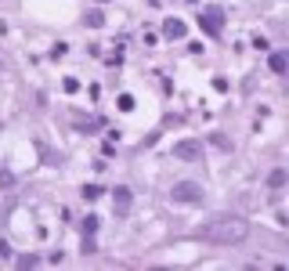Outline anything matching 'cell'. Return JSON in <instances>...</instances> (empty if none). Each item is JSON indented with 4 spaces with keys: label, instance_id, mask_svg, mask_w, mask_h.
<instances>
[{
    "label": "cell",
    "instance_id": "52a82bcc",
    "mask_svg": "<svg viewBox=\"0 0 289 271\" xmlns=\"http://www.w3.org/2000/svg\"><path fill=\"white\" fill-rule=\"evenodd\" d=\"M268 65H271V72H275V76H282V72L289 69V55H285V51H275V55L268 58Z\"/></svg>",
    "mask_w": 289,
    "mask_h": 271
},
{
    "label": "cell",
    "instance_id": "9c48e42d",
    "mask_svg": "<svg viewBox=\"0 0 289 271\" xmlns=\"http://www.w3.org/2000/svg\"><path fill=\"white\" fill-rule=\"evenodd\" d=\"M87 25H91V29H101V25H105V15H101V11H87Z\"/></svg>",
    "mask_w": 289,
    "mask_h": 271
},
{
    "label": "cell",
    "instance_id": "7c38bea8",
    "mask_svg": "<svg viewBox=\"0 0 289 271\" xmlns=\"http://www.w3.org/2000/svg\"><path fill=\"white\" fill-rule=\"evenodd\" d=\"M98 231V217L91 213V217H84V235H94Z\"/></svg>",
    "mask_w": 289,
    "mask_h": 271
},
{
    "label": "cell",
    "instance_id": "277c9868",
    "mask_svg": "<svg viewBox=\"0 0 289 271\" xmlns=\"http://www.w3.org/2000/svg\"><path fill=\"white\" fill-rule=\"evenodd\" d=\"M130 206H134V192H130L127 184L112 188V210H116L119 217H127V213H130Z\"/></svg>",
    "mask_w": 289,
    "mask_h": 271
},
{
    "label": "cell",
    "instance_id": "4fadbf2b",
    "mask_svg": "<svg viewBox=\"0 0 289 271\" xmlns=\"http://www.w3.org/2000/svg\"><path fill=\"white\" fill-rule=\"evenodd\" d=\"M36 264H40V260H36L33 253H25V257H18V267H36Z\"/></svg>",
    "mask_w": 289,
    "mask_h": 271
},
{
    "label": "cell",
    "instance_id": "2e32d148",
    "mask_svg": "<svg viewBox=\"0 0 289 271\" xmlns=\"http://www.w3.org/2000/svg\"><path fill=\"white\" fill-rule=\"evenodd\" d=\"M0 257H11V246H8L4 239H0Z\"/></svg>",
    "mask_w": 289,
    "mask_h": 271
},
{
    "label": "cell",
    "instance_id": "6da1fadb",
    "mask_svg": "<svg viewBox=\"0 0 289 271\" xmlns=\"http://www.w3.org/2000/svg\"><path fill=\"white\" fill-rule=\"evenodd\" d=\"M246 235H250V221L239 217V213H221V217H210L206 224L195 228V239L217 242V246H235Z\"/></svg>",
    "mask_w": 289,
    "mask_h": 271
},
{
    "label": "cell",
    "instance_id": "8fae6325",
    "mask_svg": "<svg viewBox=\"0 0 289 271\" xmlns=\"http://www.w3.org/2000/svg\"><path fill=\"white\" fill-rule=\"evenodd\" d=\"M116 105H119V112H134V98H130V94H119Z\"/></svg>",
    "mask_w": 289,
    "mask_h": 271
},
{
    "label": "cell",
    "instance_id": "5b68a950",
    "mask_svg": "<svg viewBox=\"0 0 289 271\" xmlns=\"http://www.w3.org/2000/svg\"><path fill=\"white\" fill-rule=\"evenodd\" d=\"M174 159H185V163H195V159H202V141H177L174 145Z\"/></svg>",
    "mask_w": 289,
    "mask_h": 271
},
{
    "label": "cell",
    "instance_id": "5bb4252c",
    "mask_svg": "<svg viewBox=\"0 0 289 271\" xmlns=\"http://www.w3.org/2000/svg\"><path fill=\"white\" fill-rule=\"evenodd\" d=\"M0 184L11 188V184H15V174H11V170H0Z\"/></svg>",
    "mask_w": 289,
    "mask_h": 271
},
{
    "label": "cell",
    "instance_id": "9a60e30c",
    "mask_svg": "<svg viewBox=\"0 0 289 271\" xmlns=\"http://www.w3.org/2000/svg\"><path fill=\"white\" fill-rule=\"evenodd\" d=\"M84 253H98V246H94V239H91V235H84Z\"/></svg>",
    "mask_w": 289,
    "mask_h": 271
},
{
    "label": "cell",
    "instance_id": "e0dca14e",
    "mask_svg": "<svg viewBox=\"0 0 289 271\" xmlns=\"http://www.w3.org/2000/svg\"><path fill=\"white\" fill-rule=\"evenodd\" d=\"M192 4H195V0H192Z\"/></svg>",
    "mask_w": 289,
    "mask_h": 271
},
{
    "label": "cell",
    "instance_id": "30bf717a",
    "mask_svg": "<svg viewBox=\"0 0 289 271\" xmlns=\"http://www.w3.org/2000/svg\"><path fill=\"white\" fill-rule=\"evenodd\" d=\"M101 192H105L101 184H84V199H91V203H94V199L101 196Z\"/></svg>",
    "mask_w": 289,
    "mask_h": 271
},
{
    "label": "cell",
    "instance_id": "ba28073f",
    "mask_svg": "<svg viewBox=\"0 0 289 271\" xmlns=\"http://www.w3.org/2000/svg\"><path fill=\"white\" fill-rule=\"evenodd\" d=\"M285 181H289V174H285L282 167H275V170L268 174V188H275V192H278V188H285Z\"/></svg>",
    "mask_w": 289,
    "mask_h": 271
},
{
    "label": "cell",
    "instance_id": "3957f363",
    "mask_svg": "<svg viewBox=\"0 0 289 271\" xmlns=\"http://www.w3.org/2000/svg\"><path fill=\"white\" fill-rule=\"evenodd\" d=\"M199 29L210 33V36H221V29H224V8H217V4L202 8L199 11Z\"/></svg>",
    "mask_w": 289,
    "mask_h": 271
},
{
    "label": "cell",
    "instance_id": "7a4b0ae2",
    "mask_svg": "<svg viewBox=\"0 0 289 271\" xmlns=\"http://www.w3.org/2000/svg\"><path fill=\"white\" fill-rule=\"evenodd\" d=\"M170 199H174V203H185V206H199V203L206 199V192H202L199 181H177V184L170 188Z\"/></svg>",
    "mask_w": 289,
    "mask_h": 271
},
{
    "label": "cell",
    "instance_id": "8992f818",
    "mask_svg": "<svg viewBox=\"0 0 289 271\" xmlns=\"http://www.w3.org/2000/svg\"><path fill=\"white\" fill-rule=\"evenodd\" d=\"M163 36L181 40V36H185V22H181V18H167V22H163Z\"/></svg>",
    "mask_w": 289,
    "mask_h": 271
}]
</instances>
